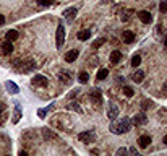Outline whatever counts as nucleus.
<instances>
[{"instance_id": "1", "label": "nucleus", "mask_w": 167, "mask_h": 156, "mask_svg": "<svg viewBox=\"0 0 167 156\" xmlns=\"http://www.w3.org/2000/svg\"><path fill=\"white\" fill-rule=\"evenodd\" d=\"M55 42H57V49H60L65 42V26H58L57 33H55Z\"/></svg>"}, {"instance_id": "31", "label": "nucleus", "mask_w": 167, "mask_h": 156, "mask_svg": "<svg viewBox=\"0 0 167 156\" xmlns=\"http://www.w3.org/2000/svg\"><path fill=\"white\" fill-rule=\"evenodd\" d=\"M37 3H39L41 7H47V5H50V0H36Z\"/></svg>"}, {"instance_id": "27", "label": "nucleus", "mask_w": 167, "mask_h": 156, "mask_svg": "<svg viewBox=\"0 0 167 156\" xmlns=\"http://www.w3.org/2000/svg\"><path fill=\"white\" fill-rule=\"evenodd\" d=\"M104 42H106V37H101V39L94 41V42H93V49H97V47H101Z\"/></svg>"}, {"instance_id": "20", "label": "nucleus", "mask_w": 167, "mask_h": 156, "mask_svg": "<svg viewBox=\"0 0 167 156\" xmlns=\"http://www.w3.org/2000/svg\"><path fill=\"white\" fill-rule=\"evenodd\" d=\"M58 80H62L65 85H70V83H71L70 73H68V72H60V73H58Z\"/></svg>"}, {"instance_id": "4", "label": "nucleus", "mask_w": 167, "mask_h": 156, "mask_svg": "<svg viewBox=\"0 0 167 156\" xmlns=\"http://www.w3.org/2000/svg\"><path fill=\"white\" fill-rule=\"evenodd\" d=\"M21 65H24V67L20 68L23 73H28V72H31V70H34V68H36V62H34L33 59H29V60H26V62H21Z\"/></svg>"}, {"instance_id": "13", "label": "nucleus", "mask_w": 167, "mask_h": 156, "mask_svg": "<svg viewBox=\"0 0 167 156\" xmlns=\"http://www.w3.org/2000/svg\"><path fill=\"white\" fill-rule=\"evenodd\" d=\"M42 137L46 138V140H49V141H55V140L58 138L57 133H54V132L49 130V129H44V130H42Z\"/></svg>"}, {"instance_id": "7", "label": "nucleus", "mask_w": 167, "mask_h": 156, "mask_svg": "<svg viewBox=\"0 0 167 156\" xmlns=\"http://www.w3.org/2000/svg\"><path fill=\"white\" fill-rule=\"evenodd\" d=\"M78 138L81 141H86V143H89V141L94 140V132L93 130H88V132H81V133L78 135Z\"/></svg>"}, {"instance_id": "36", "label": "nucleus", "mask_w": 167, "mask_h": 156, "mask_svg": "<svg viewBox=\"0 0 167 156\" xmlns=\"http://www.w3.org/2000/svg\"><path fill=\"white\" fill-rule=\"evenodd\" d=\"M76 93H78V89H73V93H70V94H68V99H71L73 96H76Z\"/></svg>"}, {"instance_id": "5", "label": "nucleus", "mask_w": 167, "mask_h": 156, "mask_svg": "<svg viewBox=\"0 0 167 156\" xmlns=\"http://www.w3.org/2000/svg\"><path fill=\"white\" fill-rule=\"evenodd\" d=\"M107 117L110 120H115L119 117V107L115 104H109V109H107Z\"/></svg>"}, {"instance_id": "25", "label": "nucleus", "mask_w": 167, "mask_h": 156, "mask_svg": "<svg viewBox=\"0 0 167 156\" xmlns=\"http://www.w3.org/2000/svg\"><path fill=\"white\" fill-rule=\"evenodd\" d=\"M67 107H68L70 111H76V112H81V107H79V106H78V103H75V101L70 103Z\"/></svg>"}, {"instance_id": "19", "label": "nucleus", "mask_w": 167, "mask_h": 156, "mask_svg": "<svg viewBox=\"0 0 167 156\" xmlns=\"http://www.w3.org/2000/svg\"><path fill=\"white\" fill-rule=\"evenodd\" d=\"M76 37H78L79 41H86V39H89V37H91V31L83 29V31H79V33L76 34Z\"/></svg>"}, {"instance_id": "41", "label": "nucleus", "mask_w": 167, "mask_h": 156, "mask_svg": "<svg viewBox=\"0 0 167 156\" xmlns=\"http://www.w3.org/2000/svg\"><path fill=\"white\" fill-rule=\"evenodd\" d=\"M162 141H164V145H167V135L164 137V140H162Z\"/></svg>"}, {"instance_id": "23", "label": "nucleus", "mask_w": 167, "mask_h": 156, "mask_svg": "<svg viewBox=\"0 0 167 156\" xmlns=\"http://www.w3.org/2000/svg\"><path fill=\"white\" fill-rule=\"evenodd\" d=\"M97 80H106L107 77H109V70L107 68H101V70H97Z\"/></svg>"}, {"instance_id": "16", "label": "nucleus", "mask_w": 167, "mask_h": 156, "mask_svg": "<svg viewBox=\"0 0 167 156\" xmlns=\"http://www.w3.org/2000/svg\"><path fill=\"white\" fill-rule=\"evenodd\" d=\"M15 114H13V124H18L20 119H21V107H20L18 103H15Z\"/></svg>"}, {"instance_id": "22", "label": "nucleus", "mask_w": 167, "mask_h": 156, "mask_svg": "<svg viewBox=\"0 0 167 156\" xmlns=\"http://www.w3.org/2000/svg\"><path fill=\"white\" fill-rule=\"evenodd\" d=\"M123 39H125V42H133L135 41V34L131 33V31H123Z\"/></svg>"}, {"instance_id": "38", "label": "nucleus", "mask_w": 167, "mask_h": 156, "mask_svg": "<svg viewBox=\"0 0 167 156\" xmlns=\"http://www.w3.org/2000/svg\"><path fill=\"white\" fill-rule=\"evenodd\" d=\"M128 151H130L131 155H136V148H130V150H128Z\"/></svg>"}, {"instance_id": "35", "label": "nucleus", "mask_w": 167, "mask_h": 156, "mask_svg": "<svg viewBox=\"0 0 167 156\" xmlns=\"http://www.w3.org/2000/svg\"><path fill=\"white\" fill-rule=\"evenodd\" d=\"M128 18H130V13H128V15H122V21H128Z\"/></svg>"}, {"instance_id": "3", "label": "nucleus", "mask_w": 167, "mask_h": 156, "mask_svg": "<svg viewBox=\"0 0 167 156\" xmlns=\"http://www.w3.org/2000/svg\"><path fill=\"white\" fill-rule=\"evenodd\" d=\"M89 98H91V101L94 104H101L102 103V93H101V89H91V93H89Z\"/></svg>"}, {"instance_id": "18", "label": "nucleus", "mask_w": 167, "mask_h": 156, "mask_svg": "<svg viewBox=\"0 0 167 156\" xmlns=\"http://www.w3.org/2000/svg\"><path fill=\"white\" fill-rule=\"evenodd\" d=\"M5 37H7L8 41H12V42H13V41H16V39L20 37V33H18L16 29H10L8 33H7V36H5Z\"/></svg>"}, {"instance_id": "40", "label": "nucleus", "mask_w": 167, "mask_h": 156, "mask_svg": "<svg viewBox=\"0 0 167 156\" xmlns=\"http://www.w3.org/2000/svg\"><path fill=\"white\" fill-rule=\"evenodd\" d=\"M3 109H5V106H3L2 103H0V114H2V111H3Z\"/></svg>"}, {"instance_id": "12", "label": "nucleus", "mask_w": 167, "mask_h": 156, "mask_svg": "<svg viewBox=\"0 0 167 156\" xmlns=\"http://www.w3.org/2000/svg\"><path fill=\"white\" fill-rule=\"evenodd\" d=\"M138 143H140L141 148H148L149 143H152V138L149 137V135H141L140 140H138Z\"/></svg>"}, {"instance_id": "28", "label": "nucleus", "mask_w": 167, "mask_h": 156, "mask_svg": "<svg viewBox=\"0 0 167 156\" xmlns=\"http://www.w3.org/2000/svg\"><path fill=\"white\" fill-rule=\"evenodd\" d=\"M149 107H154V103H152V101H143V104H141V109L146 111V109H149Z\"/></svg>"}, {"instance_id": "34", "label": "nucleus", "mask_w": 167, "mask_h": 156, "mask_svg": "<svg viewBox=\"0 0 167 156\" xmlns=\"http://www.w3.org/2000/svg\"><path fill=\"white\" fill-rule=\"evenodd\" d=\"M21 62H23L21 59H15V60H12V65H15V67H18V65L21 64Z\"/></svg>"}, {"instance_id": "11", "label": "nucleus", "mask_w": 167, "mask_h": 156, "mask_svg": "<svg viewBox=\"0 0 167 156\" xmlns=\"http://www.w3.org/2000/svg\"><path fill=\"white\" fill-rule=\"evenodd\" d=\"M12 52H13V44H12V41L7 39L5 42L2 44V54L3 55H10Z\"/></svg>"}, {"instance_id": "21", "label": "nucleus", "mask_w": 167, "mask_h": 156, "mask_svg": "<svg viewBox=\"0 0 167 156\" xmlns=\"http://www.w3.org/2000/svg\"><path fill=\"white\" fill-rule=\"evenodd\" d=\"M5 86H7V89H8V91L12 93V94H16V93L20 91V88H18V86H16L13 81H7V83H5Z\"/></svg>"}, {"instance_id": "15", "label": "nucleus", "mask_w": 167, "mask_h": 156, "mask_svg": "<svg viewBox=\"0 0 167 156\" xmlns=\"http://www.w3.org/2000/svg\"><path fill=\"white\" fill-rule=\"evenodd\" d=\"M63 16H65V20H67L68 23H71L73 18L76 16V8H68V10H65Z\"/></svg>"}, {"instance_id": "6", "label": "nucleus", "mask_w": 167, "mask_h": 156, "mask_svg": "<svg viewBox=\"0 0 167 156\" xmlns=\"http://www.w3.org/2000/svg\"><path fill=\"white\" fill-rule=\"evenodd\" d=\"M138 18H140L141 23H144V25H149V23L152 21V15L149 12H146V10H143V12H138Z\"/></svg>"}, {"instance_id": "17", "label": "nucleus", "mask_w": 167, "mask_h": 156, "mask_svg": "<svg viewBox=\"0 0 167 156\" xmlns=\"http://www.w3.org/2000/svg\"><path fill=\"white\" fill-rule=\"evenodd\" d=\"M131 78H133L135 83H141V81L144 80V72H143V70H136V72L133 73V77H131Z\"/></svg>"}, {"instance_id": "2", "label": "nucleus", "mask_w": 167, "mask_h": 156, "mask_svg": "<svg viewBox=\"0 0 167 156\" xmlns=\"http://www.w3.org/2000/svg\"><path fill=\"white\" fill-rule=\"evenodd\" d=\"M109 130L112 132V133H115V135H122L123 133V125H122V120L120 122H115V120H112V124H110V127H109Z\"/></svg>"}, {"instance_id": "26", "label": "nucleus", "mask_w": 167, "mask_h": 156, "mask_svg": "<svg viewBox=\"0 0 167 156\" xmlns=\"http://www.w3.org/2000/svg\"><path fill=\"white\" fill-rule=\"evenodd\" d=\"M140 64H141V57L140 55H133V59H131V67H138Z\"/></svg>"}, {"instance_id": "39", "label": "nucleus", "mask_w": 167, "mask_h": 156, "mask_svg": "<svg viewBox=\"0 0 167 156\" xmlns=\"http://www.w3.org/2000/svg\"><path fill=\"white\" fill-rule=\"evenodd\" d=\"M162 91H164V93H166V94H167V81L164 83V86H162Z\"/></svg>"}, {"instance_id": "42", "label": "nucleus", "mask_w": 167, "mask_h": 156, "mask_svg": "<svg viewBox=\"0 0 167 156\" xmlns=\"http://www.w3.org/2000/svg\"><path fill=\"white\" fill-rule=\"evenodd\" d=\"M164 46H166V47H167V36H166V37H164Z\"/></svg>"}, {"instance_id": "14", "label": "nucleus", "mask_w": 167, "mask_h": 156, "mask_svg": "<svg viewBox=\"0 0 167 156\" xmlns=\"http://www.w3.org/2000/svg\"><path fill=\"white\" fill-rule=\"evenodd\" d=\"M122 57H123V55H122V52L120 51H112V54H110V62H112L114 65L115 64H119V62L122 60Z\"/></svg>"}, {"instance_id": "24", "label": "nucleus", "mask_w": 167, "mask_h": 156, "mask_svg": "<svg viewBox=\"0 0 167 156\" xmlns=\"http://www.w3.org/2000/svg\"><path fill=\"white\" fill-rule=\"evenodd\" d=\"M78 80H79V83H88V80H89V75L86 73V72H81V73L78 75Z\"/></svg>"}, {"instance_id": "30", "label": "nucleus", "mask_w": 167, "mask_h": 156, "mask_svg": "<svg viewBox=\"0 0 167 156\" xmlns=\"http://www.w3.org/2000/svg\"><path fill=\"white\" fill-rule=\"evenodd\" d=\"M159 10H161L162 13H167V2H164V0H162L161 5H159Z\"/></svg>"}, {"instance_id": "8", "label": "nucleus", "mask_w": 167, "mask_h": 156, "mask_svg": "<svg viewBox=\"0 0 167 156\" xmlns=\"http://www.w3.org/2000/svg\"><path fill=\"white\" fill-rule=\"evenodd\" d=\"M146 122H148L146 114L144 112H140V114H136V116L133 117V122H131V124H135V125H144Z\"/></svg>"}, {"instance_id": "32", "label": "nucleus", "mask_w": 167, "mask_h": 156, "mask_svg": "<svg viewBox=\"0 0 167 156\" xmlns=\"http://www.w3.org/2000/svg\"><path fill=\"white\" fill-rule=\"evenodd\" d=\"M46 114H47V109H39V111H37V116H39L41 119H44V117H46Z\"/></svg>"}, {"instance_id": "37", "label": "nucleus", "mask_w": 167, "mask_h": 156, "mask_svg": "<svg viewBox=\"0 0 167 156\" xmlns=\"http://www.w3.org/2000/svg\"><path fill=\"white\" fill-rule=\"evenodd\" d=\"M2 25H5V16L0 15V26H2Z\"/></svg>"}, {"instance_id": "29", "label": "nucleus", "mask_w": 167, "mask_h": 156, "mask_svg": "<svg viewBox=\"0 0 167 156\" xmlns=\"http://www.w3.org/2000/svg\"><path fill=\"white\" fill-rule=\"evenodd\" d=\"M123 93H125V96H128V98H131V96L135 94L133 89H131L130 86H125V88H123Z\"/></svg>"}, {"instance_id": "33", "label": "nucleus", "mask_w": 167, "mask_h": 156, "mask_svg": "<svg viewBox=\"0 0 167 156\" xmlns=\"http://www.w3.org/2000/svg\"><path fill=\"white\" fill-rule=\"evenodd\" d=\"M128 153V150L127 148H119V150H117V155L119 156H122V155H127Z\"/></svg>"}, {"instance_id": "9", "label": "nucleus", "mask_w": 167, "mask_h": 156, "mask_svg": "<svg viewBox=\"0 0 167 156\" xmlns=\"http://www.w3.org/2000/svg\"><path fill=\"white\" fill-rule=\"evenodd\" d=\"M78 55H79V52L76 51V49H71V51H68L67 54H65V62H68V64H71V62H75L76 59H78Z\"/></svg>"}, {"instance_id": "10", "label": "nucleus", "mask_w": 167, "mask_h": 156, "mask_svg": "<svg viewBox=\"0 0 167 156\" xmlns=\"http://www.w3.org/2000/svg\"><path fill=\"white\" fill-rule=\"evenodd\" d=\"M31 83L34 86H47V78L42 77V75H36V77L31 80Z\"/></svg>"}]
</instances>
